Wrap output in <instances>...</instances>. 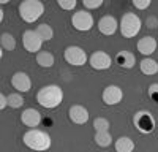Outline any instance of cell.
Wrapping results in <instances>:
<instances>
[{
	"label": "cell",
	"mask_w": 158,
	"mask_h": 152,
	"mask_svg": "<svg viewBox=\"0 0 158 152\" xmlns=\"http://www.w3.org/2000/svg\"><path fill=\"white\" fill-rule=\"evenodd\" d=\"M62 100H63V89L57 84L43 86L36 92V101L43 108H48V109L57 108L62 103Z\"/></svg>",
	"instance_id": "cell-1"
},
{
	"label": "cell",
	"mask_w": 158,
	"mask_h": 152,
	"mask_svg": "<svg viewBox=\"0 0 158 152\" xmlns=\"http://www.w3.org/2000/svg\"><path fill=\"white\" fill-rule=\"evenodd\" d=\"M22 143L32 150L43 152V150H48L51 147L52 139H51V135L48 132L38 130V129H30L22 135Z\"/></svg>",
	"instance_id": "cell-2"
},
{
	"label": "cell",
	"mask_w": 158,
	"mask_h": 152,
	"mask_svg": "<svg viewBox=\"0 0 158 152\" xmlns=\"http://www.w3.org/2000/svg\"><path fill=\"white\" fill-rule=\"evenodd\" d=\"M19 16L25 22H35L43 16L44 13V5L40 0H24L19 3Z\"/></svg>",
	"instance_id": "cell-3"
},
{
	"label": "cell",
	"mask_w": 158,
	"mask_h": 152,
	"mask_svg": "<svg viewBox=\"0 0 158 152\" xmlns=\"http://www.w3.org/2000/svg\"><path fill=\"white\" fill-rule=\"evenodd\" d=\"M142 27V21L141 18L136 15V13H123V16L118 22V29H120V33L125 38H133L141 32Z\"/></svg>",
	"instance_id": "cell-4"
},
{
	"label": "cell",
	"mask_w": 158,
	"mask_h": 152,
	"mask_svg": "<svg viewBox=\"0 0 158 152\" xmlns=\"http://www.w3.org/2000/svg\"><path fill=\"white\" fill-rule=\"evenodd\" d=\"M71 25L79 32H89L94 27V16L87 10H77L71 16Z\"/></svg>",
	"instance_id": "cell-5"
},
{
	"label": "cell",
	"mask_w": 158,
	"mask_h": 152,
	"mask_svg": "<svg viewBox=\"0 0 158 152\" xmlns=\"http://www.w3.org/2000/svg\"><path fill=\"white\" fill-rule=\"evenodd\" d=\"M63 57H65V60H67V63H70V65H73V67H82L89 60L85 51L81 46H76V44L65 48Z\"/></svg>",
	"instance_id": "cell-6"
},
{
	"label": "cell",
	"mask_w": 158,
	"mask_h": 152,
	"mask_svg": "<svg viewBox=\"0 0 158 152\" xmlns=\"http://www.w3.org/2000/svg\"><path fill=\"white\" fill-rule=\"evenodd\" d=\"M43 40L41 36L38 35L36 30H25L22 33V46L25 48V51H29L32 54H38L41 51V46H43Z\"/></svg>",
	"instance_id": "cell-7"
},
{
	"label": "cell",
	"mask_w": 158,
	"mask_h": 152,
	"mask_svg": "<svg viewBox=\"0 0 158 152\" xmlns=\"http://www.w3.org/2000/svg\"><path fill=\"white\" fill-rule=\"evenodd\" d=\"M89 63H90V67L94 70L101 71V70L111 68L112 59H111V56L108 53H104V51H95V53L89 57Z\"/></svg>",
	"instance_id": "cell-8"
},
{
	"label": "cell",
	"mask_w": 158,
	"mask_h": 152,
	"mask_svg": "<svg viewBox=\"0 0 158 152\" xmlns=\"http://www.w3.org/2000/svg\"><path fill=\"white\" fill-rule=\"evenodd\" d=\"M135 125L141 133H150L155 127V119L149 111H139L135 116Z\"/></svg>",
	"instance_id": "cell-9"
},
{
	"label": "cell",
	"mask_w": 158,
	"mask_h": 152,
	"mask_svg": "<svg viewBox=\"0 0 158 152\" xmlns=\"http://www.w3.org/2000/svg\"><path fill=\"white\" fill-rule=\"evenodd\" d=\"M103 101L106 103L108 106H114V105H118L123 98V91L118 86L115 84H111V86H106L103 91V95H101Z\"/></svg>",
	"instance_id": "cell-10"
},
{
	"label": "cell",
	"mask_w": 158,
	"mask_h": 152,
	"mask_svg": "<svg viewBox=\"0 0 158 152\" xmlns=\"http://www.w3.org/2000/svg\"><path fill=\"white\" fill-rule=\"evenodd\" d=\"M11 86L16 89L19 94H25L32 89V79L27 73L24 71H16L11 76Z\"/></svg>",
	"instance_id": "cell-11"
},
{
	"label": "cell",
	"mask_w": 158,
	"mask_h": 152,
	"mask_svg": "<svg viewBox=\"0 0 158 152\" xmlns=\"http://www.w3.org/2000/svg\"><path fill=\"white\" fill-rule=\"evenodd\" d=\"M68 117L73 124H77V125H84L89 117H90V114H89V109L82 105H71L70 109H68Z\"/></svg>",
	"instance_id": "cell-12"
},
{
	"label": "cell",
	"mask_w": 158,
	"mask_h": 152,
	"mask_svg": "<svg viewBox=\"0 0 158 152\" xmlns=\"http://www.w3.org/2000/svg\"><path fill=\"white\" fill-rule=\"evenodd\" d=\"M118 29V22L114 16L111 15H106V16H103L100 21H98V30L103 33V35H106V36H111L117 32Z\"/></svg>",
	"instance_id": "cell-13"
},
{
	"label": "cell",
	"mask_w": 158,
	"mask_h": 152,
	"mask_svg": "<svg viewBox=\"0 0 158 152\" xmlns=\"http://www.w3.org/2000/svg\"><path fill=\"white\" fill-rule=\"evenodd\" d=\"M21 122L24 125L30 127V129H36V127L41 124V114H40V111H36L35 108H27L21 114Z\"/></svg>",
	"instance_id": "cell-14"
},
{
	"label": "cell",
	"mask_w": 158,
	"mask_h": 152,
	"mask_svg": "<svg viewBox=\"0 0 158 152\" xmlns=\"http://www.w3.org/2000/svg\"><path fill=\"white\" fill-rule=\"evenodd\" d=\"M156 46H158L156 40H155L153 36H150V35L142 36L141 40L138 41V44H136L138 51H139L142 56H146V57H150V56L155 53V51H156Z\"/></svg>",
	"instance_id": "cell-15"
},
{
	"label": "cell",
	"mask_w": 158,
	"mask_h": 152,
	"mask_svg": "<svg viewBox=\"0 0 158 152\" xmlns=\"http://www.w3.org/2000/svg\"><path fill=\"white\" fill-rule=\"evenodd\" d=\"M115 63H118L122 68H133L136 65V57L133 53H130V51H120V53H117L115 56Z\"/></svg>",
	"instance_id": "cell-16"
},
{
	"label": "cell",
	"mask_w": 158,
	"mask_h": 152,
	"mask_svg": "<svg viewBox=\"0 0 158 152\" xmlns=\"http://www.w3.org/2000/svg\"><path fill=\"white\" fill-rule=\"evenodd\" d=\"M139 68H141V73L147 74V76L156 74L158 73V62L152 57H146L139 62Z\"/></svg>",
	"instance_id": "cell-17"
},
{
	"label": "cell",
	"mask_w": 158,
	"mask_h": 152,
	"mask_svg": "<svg viewBox=\"0 0 158 152\" xmlns=\"http://www.w3.org/2000/svg\"><path fill=\"white\" fill-rule=\"evenodd\" d=\"M135 141L128 136H120L118 139H115L114 147L117 152H133L135 150Z\"/></svg>",
	"instance_id": "cell-18"
},
{
	"label": "cell",
	"mask_w": 158,
	"mask_h": 152,
	"mask_svg": "<svg viewBox=\"0 0 158 152\" xmlns=\"http://www.w3.org/2000/svg\"><path fill=\"white\" fill-rule=\"evenodd\" d=\"M54 54L49 53V51H40V53L36 54V63L40 67H43V68H51L52 65H54Z\"/></svg>",
	"instance_id": "cell-19"
},
{
	"label": "cell",
	"mask_w": 158,
	"mask_h": 152,
	"mask_svg": "<svg viewBox=\"0 0 158 152\" xmlns=\"http://www.w3.org/2000/svg\"><path fill=\"white\" fill-rule=\"evenodd\" d=\"M0 44H2V48L5 51H15L16 49V38L8 32H3L0 35Z\"/></svg>",
	"instance_id": "cell-20"
},
{
	"label": "cell",
	"mask_w": 158,
	"mask_h": 152,
	"mask_svg": "<svg viewBox=\"0 0 158 152\" xmlns=\"http://www.w3.org/2000/svg\"><path fill=\"white\" fill-rule=\"evenodd\" d=\"M35 30L38 32L40 36H41V40H43V41H51V40H52V36H54V30H52V27H51L48 22L40 24Z\"/></svg>",
	"instance_id": "cell-21"
},
{
	"label": "cell",
	"mask_w": 158,
	"mask_h": 152,
	"mask_svg": "<svg viewBox=\"0 0 158 152\" xmlns=\"http://www.w3.org/2000/svg\"><path fill=\"white\" fill-rule=\"evenodd\" d=\"M95 143L100 146V147H108L111 146L112 143V136L109 132H95Z\"/></svg>",
	"instance_id": "cell-22"
},
{
	"label": "cell",
	"mask_w": 158,
	"mask_h": 152,
	"mask_svg": "<svg viewBox=\"0 0 158 152\" xmlns=\"http://www.w3.org/2000/svg\"><path fill=\"white\" fill-rule=\"evenodd\" d=\"M24 101H25V100H24L22 94H19V92H13V94L8 95V106L13 108V109H19V108H22Z\"/></svg>",
	"instance_id": "cell-23"
},
{
	"label": "cell",
	"mask_w": 158,
	"mask_h": 152,
	"mask_svg": "<svg viewBox=\"0 0 158 152\" xmlns=\"http://www.w3.org/2000/svg\"><path fill=\"white\" fill-rule=\"evenodd\" d=\"M109 127H111V124H109V120L106 117H97V119H94V129H95V132H109Z\"/></svg>",
	"instance_id": "cell-24"
},
{
	"label": "cell",
	"mask_w": 158,
	"mask_h": 152,
	"mask_svg": "<svg viewBox=\"0 0 158 152\" xmlns=\"http://www.w3.org/2000/svg\"><path fill=\"white\" fill-rule=\"evenodd\" d=\"M103 0H84L82 2V5H84V8L89 11V10H97V8H100V6H103Z\"/></svg>",
	"instance_id": "cell-25"
},
{
	"label": "cell",
	"mask_w": 158,
	"mask_h": 152,
	"mask_svg": "<svg viewBox=\"0 0 158 152\" xmlns=\"http://www.w3.org/2000/svg\"><path fill=\"white\" fill-rule=\"evenodd\" d=\"M57 5H59L62 10L71 11V10H74V8H76L77 2H76V0H59V2H57Z\"/></svg>",
	"instance_id": "cell-26"
},
{
	"label": "cell",
	"mask_w": 158,
	"mask_h": 152,
	"mask_svg": "<svg viewBox=\"0 0 158 152\" xmlns=\"http://www.w3.org/2000/svg\"><path fill=\"white\" fill-rule=\"evenodd\" d=\"M150 0H133V6H136L138 10H146L150 6Z\"/></svg>",
	"instance_id": "cell-27"
},
{
	"label": "cell",
	"mask_w": 158,
	"mask_h": 152,
	"mask_svg": "<svg viewBox=\"0 0 158 152\" xmlns=\"http://www.w3.org/2000/svg\"><path fill=\"white\" fill-rule=\"evenodd\" d=\"M149 95H150L153 100L158 101V84H152V86L149 87Z\"/></svg>",
	"instance_id": "cell-28"
},
{
	"label": "cell",
	"mask_w": 158,
	"mask_h": 152,
	"mask_svg": "<svg viewBox=\"0 0 158 152\" xmlns=\"http://www.w3.org/2000/svg\"><path fill=\"white\" fill-rule=\"evenodd\" d=\"M8 106V95L0 94V109H5Z\"/></svg>",
	"instance_id": "cell-29"
}]
</instances>
